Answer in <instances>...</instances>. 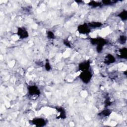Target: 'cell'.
Returning <instances> with one entry per match:
<instances>
[{"label": "cell", "instance_id": "cell-12", "mask_svg": "<svg viewBox=\"0 0 127 127\" xmlns=\"http://www.w3.org/2000/svg\"><path fill=\"white\" fill-rule=\"evenodd\" d=\"M111 114V111L109 109H106L99 113V116L102 117H106L109 116Z\"/></svg>", "mask_w": 127, "mask_h": 127}, {"label": "cell", "instance_id": "cell-13", "mask_svg": "<svg viewBox=\"0 0 127 127\" xmlns=\"http://www.w3.org/2000/svg\"><path fill=\"white\" fill-rule=\"evenodd\" d=\"M117 16L119 17L123 21H126L127 19V11L126 10H123L120 12Z\"/></svg>", "mask_w": 127, "mask_h": 127}, {"label": "cell", "instance_id": "cell-8", "mask_svg": "<svg viewBox=\"0 0 127 127\" xmlns=\"http://www.w3.org/2000/svg\"><path fill=\"white\" fill-rule=\"evenodd\" d=\"M115 62H116L115 57L111 54H108L107 55H106L104 60V63L107 65H109L110 64H113Z\"/></svg>", "mask_w": 127, "mask_h": 127}, {"label": "cell", "instance_id": "cell-11", "mask_svg": "<svg viewBox=\"0 0 127 127\" xmlns=\"http://www.w3.org/2000/svg\"><path fill=\"white\" fill-rule=\"evenodd\" d=\"M87 24L90 28H99L102 25V23H101L100 22H96H96L95 21L90 22Z\"/></svg>", "mask_w": 127, "mask_h": 127}, {"label": "cell", "instance_id": "cell-10", "mask_svg": "<svg viewBox=\"0 0 127 127\" xmlns=\"http://www.w3.org/2000/svg\"><path fill=\"white\" fill-rule=\"evenodd\" d=\"M56 109L58 111V112L60 113V115H59L60 118L64 119L66 118V113L64 108L62 107H58V108H56Z\"/></svg>", "mask_w": 127, "mask_h": 127}, {"label": "cell", "instance_id": "cell-9", "mask_svg": "<svg viewBox=\"0 0 127 127\" xmlns=\"http://www.w3.org/2000/svg\"><path fill=\"white\" fill-rule=\"evenodd\" d=\"M120 55L119 57L122 59H126L127 58V49L126 47H124L119 50Z\"/></svg>", "mask_w": 127, "mask_h": 127}, {"label": "cell", "instance_id": "cell-14", "mask_svg": "<svg viewBox=\"0 0 127 127\" xmlns=\"http://www.w3.org/2000/svg\"><path fill=\"white\" fill-rule=\"evenodd\" d=\"M119 42L121 44H125L127 42V37L124 35H120L119 38Z\"/></svg>", "mask_w": 127, "mask_h": 127}, {"label": "cell", "instance_id": "cell-7", "mask_svg": "<svg viewBox=\"0 0 127 127\" xmlns=\"http://www.w3.org/2000/svg\"><path fill=\"white\" fill-rule=\"evenodd\" d=\"M91 62L90 60H85L80 63L78 65V70L81 71L89 70Z\"/></svg>", "mask_w": 127, "mask_h": 127}, {"label": "cell", "instance_id": "cell-16", "mask_svg": "<svg viewBox=\"0 0 127 127\" xmlns=\"http://www.w3.org/2000/svg\"><path fill=\"white\" fill-rule=\"evenodd\" d=\"M47 37L49 39H53L55 38V34L52 31H48L47 32Z\"/></svg>", "mask_w": 127, "mask_h": 127}, {"label": "cell", "instance_id": "cell-5", "mask_svg": "<svg viewBox=\"0 0 127 127\" xmlns=\"http://www.w3.org/2000/svg\"><path fill=\"white\" fill-rule=\"evenodd\" d=\"M77 30L80 34H88L90 32L91 28L87 23H83L78 26Z\"/></svg>", "mask_w": 127, "mask_h": 127}, {"label": "cell", "instance_id": "cell-6", "mask_svg": "<svg viewBox=\"0 0 127 127\" xmlns=\"http://www.w3.org/2000/svg\"><path fill=\"white\" fill-rule=\"evenodd\" d=\"M17 35L21 39H26L29 36V33L28 31L24 27H20L17 28Z\"/></svg>", "mask_w": 127, "mask_h": 127}, {"label": "cell", "instance_id": "cell-18", "mask_svg": "<svg viewBox=\"0 0 127 127\" xmlns=\"http://www.w3.org/2000/svg\"><path fill=\"white\" fill-rule=\"evenodd\" d=\"M114 2H116V1H112V0H103L102 1V4H105V5H109V4H111L112 3H113Z\"/></svg>", "mask_w": 127, "mask_h": 127}, {"label": "cell", "instance_id": "cell-17", "mask_svg": "<svg viewBox=\"0 0 127 127\" xmlns=\"http://www.w3.org/2000/svg\"><path fill=\"white\" fill-rule=\"evenodd\" d=\"M45 69H46L47 71H49V70L51 69V68L50 64V63H49V60H46L45 64Z\"/></svg>", "mask_w": 127, "mask_h": 127}, {"label": "cell", "instance_id": "cell-19", "mask_svg": "<svg viewBox=\"0 0 127 127\" xmlns=\"http://www.w3.org/2000/svg\"><path fill=\"white\" fill-rule=\"evenodd\" d=\"M63 42H64V45H65L66 47H69V48H70V47H71V44H70L69 41H68L67 40H66V39L64 40Z\"/></svg>", "mask_w": 127, "mask_h": 127}, {"label": "cell", "instance_id": "cell-4", "mask_svg": "<svg viewBox=\"0 0 127 127\" xmlns=\"http://www.w3.org/2000/svg\"><path fill=\"white\" fill-rule=\"evenodd\" d=\"M28 93L30 96H39L41 94V91L39 88L35 85H29L27 87Z\"/></svg>", "mask_w": 127, "mask_h": 127}, {"label": "cell", "instance_id": "cell-1", "mask_svg": "<svg viewBox=\"0 0 127 127\" xmlns=\"http://www.w3.org/2000/svg\"><path fill=\"white\" fill-rule=\"evenodd\" d=\"M91 44L96 45V51L98 53H100L103 50V47L107 44L108 41L103 38L98 37L90 39Z\"/></svg>", "mask_w": 127, "mask_h": 127}, {"label": "cell", "instance_id": "cell-15", "mask_svg": "<svg viewBox=\"0 0 127 127\" xmlns=\"http://www.w3.org/2000/svg\"><path fill=\"white\" fill-rule=\"evenodd\" d=\"M88 4L93 7H97V6H99L101 5L102 4V3L101 2H99L95 1H90V2L88 3Z\"/></svg>", "mask_w": 127, "mask_h": 127}, {"label": "cell", "instance_id": "cell-3", "mask_svg": "<svg viewBox=\"0 0 127 127\" xmlns=\"http://www.w3.org/2000/svg\"><path fill=\"white\" fill-rule=\"evenodd\" d=\"M30 123L38 127H43L46 125L47 122L43 118H36L30 121Z\"/></svg>", "mask_w": 127, "mask_h": 127}, {"label": "cell", "instance_id": "cell-2", "mask_svg": "<svg viewBox=\"0 0 127 127\" xmlns=\"http://www.w3.org/2000/svg\"><path fill=\"white\" fill-rule=\"evenodd\" d=\"M93 74L90 70L81 71L79 75L80 80L85 84H88L91 80Z\"/></svg>", "mask_w": 127, "mask_h": 127}]
</instances>
